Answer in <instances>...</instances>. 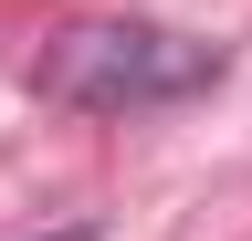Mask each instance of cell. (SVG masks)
<instances>
[{
  "mask_svg": "<svg viewBox=\"0 0 252 241\" xmlns=\"http://www.w3.org/2000/svg\"><path fill=\"white\" fill-rule=\"evenodd\" d=\"M231 74V53L200 42V32H168V21H74L53 53H42V105L63 115H168L189 95Z\"/></svg>",
  "mask_w": 252,
  "mask_h": 241,
  "instance_id": "1",
  "label": "cell"
}]
</instances>
